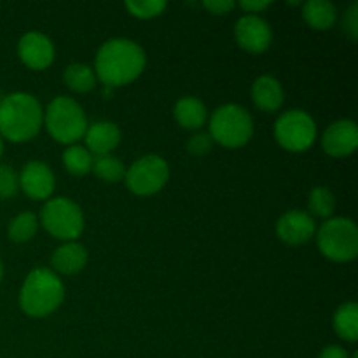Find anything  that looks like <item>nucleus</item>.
Here are the masks:
<instances>
[{
  "label": "nucleus",
  "mask_w": 358,
  "mask_h": 358,
  "mask_svg": "<svg viewBox=\"0 0 358 358\" xmlns=\"http://www.w3.org/2000/svg\"><path fill=\"white\" fill-rule=\"evenodd\" d=\"M84 140L91 156H107L121 143V129L112 121H96L87 124Z\"/></svg>",
  "instance_id": "nucleus-15"
},
{
  "label": "nucleus",
  "mask_w": 358,
  "mask_h": 358,
  "mask_svg": "<svg viewBox=\"0 0 358 358\" xmlns=\"http://www.w3.org/2000/svg\"><path fill=\"white\" fill-rule=\"evenodd\" d=\"M20 189V178L9 164H0V199H9L16 196Z\"/></svg>",
  "instance_id": "nucleus-27"
},
{
  "label": "nucleus",
  "mask_w": 358,
  "mask_h": 358,
  "mask_svg": "<svg viewBox=\"0 0 358 358\" xmlns=\"http://www.w3.org/2000/svg\"><path fill=\"white\" fill-rule=\"evenodd\" d=\"M318 358H350V355L345 348H341V346L331 345L325 346V348L322 350Z\"/></svg>",
  "instance_id": "nucleus-32"
},
{
  "label": "nucleus",
  "mask_w": 358,
  "mask_h": 358,
  "mask_svg": "<svg viewBox=\"0 0 358 358\" xmlns=\"http://www.w3.org/2000/svg\"><path fill=\"white\" fill-rule=\"evenodd\" d=\"M44 110L34 94L10 93L0 100V136L9 142H28L41 131Z\"/></svg>",
  "instance_id": "nucleus-2"
},
{
  "label": "nucleus",
  "mask_w": 358,
  "mask_h": 358,
  "mask_svg": "<svg viewBox=\"0 0 358 358\" xmlns=\"http://www.w3.org/2000/svg\"><path fill=\"white\" fill-rule=\"evenodd\" d=\"M91 170L94 171V175L98 178H101L103 182H108V184H115V182L122 180L126 173V168L122 164V161L110 156V154L94 157Z\"/></svg>",
  "instance_id": "nucleus-24"
},
{
  "label": "nucleus",
  "mask_w": 358,
  "mask_h": 358,
  "mask_svg": "<svg viewBox=\"0 0 358 358\" xmlns=\"http://www.w3.org/2000/svg\"><path fill=\"white\" fill-rule=\"evenodd\" d=\"M17 178L24 194L35 201L49 199L55 191V173L44 161H28Z\"/></svg>",
  "instance_id": "nucleus-11"
},
{
  "label": "nucleus",
  "mask_w": 358,
  "mask_h": 358,
  "mask_svg": "<svg viewBox=\"0 0 358 358\" xmlns=\"http://www.w3.org/2000/svg\"><path fill=\"white\" fill-rule=\"evenodd\" d=\"M234 37L241 49L259 55L271 45L273 31L264 17L257 16V14H245L236 21Z\"/></svg>",
  "instance_id": "nucleus-10"
},
{
  "label": "nucleus",
  "mask_w": 358,
  "mask_h": 358,
  "mask_svg": "<svg viewBox=\"0 0 358 358\" xmlns=\"http://www.w3.org/2000/svg\"><path fill=\"white\" fill-rule=\"evenodd\" d=\"M17 56L30 69L44 70L55 59V44L41 31H28L17 42Z\"/></svg>",
  "instance_id": "nucleus-13"
},
{
  "label": "nucleus",
  "mask_w": 358,
  "mask_h": 358,
  "mask_svg": "<svg viewBox=\"0 0 358 358\" xmlns=\"http://www.w3.org/2000/svg\"><path fill=\"white\" fill-rule=\"evenodd\" d=\"M278 238L287 245H303L308 243L317 233L315 219L303 210H290L283 213L276 224Z\"/></svg>",
  "instance_id": "nucleus-14"
},
{
  "label": "nucleus",
  "mask_w": 358,
  "mask_h": 358,
  "mask_svg": "<svg viewBox=\"0 0 358 358\" xmlns=\"http://www.w3.org/2000/svg\"><path fill=\"white\" fill-rule=\"evenodd\" d=\"M236 3L231 2V0H208V2H203V7L208 9L212 14H226L231 9H234Z\"/></svg>",
  "instance_id": "nucleus-30"
},
{
  "label": "nucleus",
  "mask_w": 358,
  "mask_h": 358,
  "mask_svg": "<svg viewBox=\"0 0 358 358\" xmlns=\"http://www.w3.org/2000/svg\"><path fill=\"white\" fill-rule=\"evenodd\" d=\"M170 166L157 154H145L126 170L124 180L129 191L136 196H152L166 185Z\"/></svg>",
  "instance_id": "nucleus-9"
},
{
  "label": "nucleus",
  "mask_w": 358,
  "mask_h": 358,
  "mask_svg": "<svg viewBox=\"0 0 358 358\" xmlns=\"http://www.w3.org/2000/svg\"><path fill=\"white\" fill-rule=\"evenodd\" d=\"M41 224L51 236L63 241H76L84 231L83 210L69 198H51L42 206Z\"/></svg>",
  "instance_id": "nucleus-7"
},
{
  "label": "nucleus",
  "mask_w": 358,
  "mask_h": 358,
  "mask_svg": "<svg viewBox=\"0 0 358 358\" xmlns=\"http://www.w3.org/2000/svg\"><path fill=\"white\" fill-rule=\"evenodd\" d=\"M173 117L178 124L189 131H198L208 119L206 105L196 96H182L173 107Z\"/></svg>",
  "instance_id": "nucleus-18"
},
{
  "label": "nucleus",
  "mask_w": 358,
  "mask_h": 358,
  "mask_svg": "<svg viewBox=\"0 0 358 358\" xmlns=\"http://www.w3.org/2000/svg\"><path fill=\"white\" fill-rule=\"evenodd\" d=\"M87 264V250L77 241H65L62 247L52 252L51 266L56 273L62 275H76L83 271Z\"/></svg>",
  "instance_id": "nucleus-17"
},
{
  "label": "nucleus",
  "mask_w": 358,
  "mask_h": 358,
  "mask_svg": "<svg viewBox=\"0 0 358 358\" xmlns=\"http://www.w3.org/2000/svg\"><path fill=\"white\" fill-rule=\"evenodd\" d=\"M269 6H271L269 0H241L240 2V7L243 10H247V14H257V16L259 13L268 9Z\"/></svg>",
  "instance_id": "nucleus-31"
},
{
  "label": "nucleus",
  "mask_w": 358,
  "mask_h": 358,
  "mask_svg": "<svg viewBox=\"0 0 358 358\" xmlns=\"http://www.w3.org/2000/svg\"><path fill=\"white\" fill-rule=\"evenodd\" d=\"M308 208H310L311 217H322L329 219L334 213L336 198L332 191L327 187H313L310 196H308Z\"/></svg>",
  "instance_id": "nucleus-25"
},
{
  "label": "nucleus",
  "mask_w": 358,
  "mask_h": 358,
  "mask_svg": "<svg viewBox=\"0 0 358 358\" xmlns=\"http://www.w3.org/2000/svg\"><path fill=\"white\" fill-rule=\"evenodd\" d=\"M303 17L315 30H329L338 20L336 6L329 0H308L303 6Z\"/></svg>",
  "instance_id": "nucleus-19"
},
{
  "label": "nucleus",
  "mask_w": 358,
  "mask_h": 358,
  "mask_svg": "<svg viewBox=\"0 0 358 358\" xmlns=\"http://www.w3.org/2000/svg\"><path fill=\"white\" fill-rule=\"evenodd\" d=\"M212 147H213L212 136L205 131L194 133V135L187 140V143H185V149H187V152L191 154V156H196V157L206 156V154L212 150Z\"/></svg>",
  "instance_id": "nucleus-28"
},
{
  "label": "nucleus",
  "mask_w": 358,
  "mask_h": 358,
  "mask_svg": "<svg viewBox=\"0 0 358 358\" xmlns=\"http://www.w3.org/2000/svg\"><path fill=\"white\" fill-rule=\"evenodd\" d=\"M65 299V287L55 271L37 268L28 273L20 290V308L28 317H48Z\"/></svg>",
  "instance_id": "nucleus-3"
},
{
  "label": "nucleus",
  "mask_w": 358,
  "mask_h": 358,
  "mask_svg": "<svg viewBox=\"0 0 358 358\" xmlns=\"http://www.w3.org/2000/svg\"><path fill=\"white\" fill-rule=\"evenodd\" d=\"M317 243L322 254L331 261H353L358 254L357 224L346 217H331L318 229Z\"/></svg>",
  "instance_id": "nucleus-6"
},
{
  "label": "nucleus",
  "mask_w": 358,
  "mask_h": 358,
  "mask_svg": "<svg viewBox=\"0 0 358 358\" xmlns=\"http://www.w3.org/2000/svg\"><path fill=\"white\" fill-rule=\"evenodd\" d=\"M145 51L131 38H108L98 49L94 73L105 87H119L135 80L145 69Z\"/></svg>",
  "instance_id": "nucleus-1"
},
{
  "label": "nucleus",
  "mask_w": 358,
  "mask_h": 358,
  "mask_svg": "<svg viewBox=\"0 0 358 358\" xmlns=\"http://www.w3.org/2000/svg\"><path fill=\"white\" fill-rule=\"evenodd\" d=\"M63 80L76 93H87L96 86V73L86 63H70L63 72Z\"/></svg>",
  "instance_id": "nucleus-21"
},
{
  "label": "nucleus",
  "mask_w": 358,
  "mask_h": 358,
  "mask_svg": "<svg viewBox=\"0 0 358 358\" xmlns=\"http://www.w3.org/2000/svg\"><path fill=\"white\" fill-rule=\"evenodd\" d=\"M44 124L49 135L59 143L73 145L87 129L84 108L70 96H56L44 110Z\"/></svg>",
  "instance_id": "nucleus-4"
},
{
  "label": "nucleus",
  "mask_w": 358,
  "mask_h": 358,
  "mask_svg": "<svg viewBox=\"0 0 358 358\" xmlns=\"http://www.w3.org/2000/svg\"><path fill=\"white\" fill-rule=\"evenodd\" d=\"M37 227V215L31 212H23L10 220L9 227H7V234H9V238L14 243H27V241H30L35 236Z\"/></svg>",
  "instance_id": "nucleus-22"
},
{
  "label": "nucleus",
  "mask_w": 358,
  "mask_h": 358,
  "mask_svg": "<svg viewBox=\"0 0 358 358\" xmlns=\"http://www.w3.org/2000/svg\"><path fill=\"white\" fill-rule=\"evenodd\" d=\"M213 142L229 149L243 147L254 135V119L250 112L238 103H226L210 117V131Z\"/></svg>",
  "instance_id": "nucleus-5"
},
{
  "label": "nucleus",
  "mask_w": 358,
  "mask_h": 358,
  "mask_svg": "<svg viewBox=\"0 0 358 358\" xmlns=\"http://www.w3.org/2000/svg\"><path fill=\"white\" fill-rule=\"evenodd\" d=\"M2 275H3V268H2V261H0V282H2Z\"/></svg>",
  "instance_id": "nucleus-34"
},
{
  "label": "nucleus",
  "mask_w": 358,
  "mask_h": 358,
  "mask_svg": "<svg viewBox=\"0 0 358 358\" xmlns=\"http://www.w3.org/2000/svg\"><path fill=\"white\" fill-rule=\"evenodd\" d=\"M124 6L129 10V14H133L135 17L150 20V17L163 14L168 3L163 2V0H128Z\"/></svg>",
  "instance_id": "nucleus-26"
},
{
  "label": "nucleus",
  "mask_w": 358,
  "mask_h": 358,
  "mask_svg": "<svg viewBox=\"0 0 358 358\" xmlns=\"http://www.w3.org/2000/svg\"><path fill=\"white\" fill-rule=\"evenodd\" d=\"M63 164H65V168L72 175L83 177L87 171H91L93 156H91V152L86 147L73 143V145H69V149H65V152H63Z\"/></svg>",
  "instance_id": "nucleus-23"
},
{
  "label": "nucleus",
  "mask_w": 358,
  "mask_h": 358,
  "mask_svg": "<svg viewBox=\"0 0 358 358\" xmlns=\"http://www.w3.org/2000/svg\"><path fill=\"white\" fill-rule=\"evenodd\" d=\"M322 147L332 157H346L358 147V126L352 119H339L327 126L322 135Z\"/></svg>",
  "instance_id": "nucleus-12"
},
{
  "label": "nucleus",
  "mask_w": 358,
  "mask_h": 358,
  "mask_svg": "<svg viewBox=\"0 0 358 358\" xmlns=\"http://www.w3.org/2000/svg\"><path fill=\"white\" fill-rule=\"evenodd\" d=\"M343 30L350 35L352 41H357L358 37V3H352L350 9L346 10L345 20H343Z\"/></svg>",
  "instance_id": "nucleus-29"
},
{
  "label": "nucleus",
  "mask_w": 358,
  "mask_h": 358,
  "mask_svg": "<svg viewBox=\"0 0 358 358\" xmlns=\"http://www.w3.org/2000/svg\"><path fill=\"white\" fill-rule=\"evenodd\" d=\"M2 152H3V138L0 136V156H2Z\"/></svg>",
  "instance_id": "nucleus-33"
},
{
  "label": "nucleus",
  "mask_w": 358,
  "mask_h": 358,
  "mask_svg": "<svg viewBox=\"0 0 358 358\" xmlns=\"http://www.w3.org/2000/svg\"><path fill=\"white\" fill-rule=\"evenodd\" d=\"M252 100L264 112H276L283 105L285 94L278 79L273 76H259L252 84Z\"/></svg>",
  "instance_id": "nucleus-16"
},
{
  "label": "nucleus",
  "mask_w": 358,
  "mask_h": 358,
  "mask_svg": "<svg viewBox=\"0 0 358 358\" xmlns=\"http://www.w3.org/2000/svg\"><path fill=\"white\" fill-rule=\"evenodd\" d=\"M275 138L290 152H303L313 145L317 138V122L301 108L283 112L275 124Z\"/></svg>",
  "instance_id": "nucleus-8"
},
{
  "label": "nucleus",
  "mask_w": 358,
  "mask_h": 358,
  "mask_svg": "<svg viewBox=\"0 0 358 358\" xmlns=\"http://www.w3.org/2000/svg\"><path fill=\"white\" fill-rule=\"evenodd\" d=\"M334 331L341 339L348 343H355L358 339V304H341L334 313Z\"/></svg>",
  "instance_id": "nucleus-20"
}]
</instances>
